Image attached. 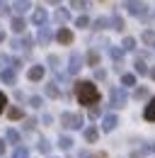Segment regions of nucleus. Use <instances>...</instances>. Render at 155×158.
Listing matches in <instances>:
<instances>
[{"label":"nucleus","mask_w":155,"mask_h":158,"mask_svg":"<svg viewBox=\"0 0 155 158\" xmlns=\"http://www.w3.org/2000/svg\"><path fill=\"white\" fill-rule=\"evenodd\" d=\"M75 95H78V102L85 105V107L99 102V90H97L95 83H90V80H80V83H75Z\"/></svg>","instance_id":"obj_1"},{"label":"nucleus","mask_w":155,"mask_h":158,"mask_svg":"<svg viewBox=\"0 0 155 158\" xmlns=\"http://www.w3.org/2000/svg\"><path fill=\"white\" fill-rule=\"evenodd\" d=\"M61 124H63L66 129H80V127H82V114L63 112V114H61Z\"/></svg>","instance_id":"obj_2"},{"label":"nucleus","mask_w":155,"mask_h":158,"mask_svg":"<svg viewBox=\"0 0 155 158\" xmlns=\"http://www.w3.org/2000/svg\"><path fill=\"white\" fill-rule=\"evenodd\" d=\"M126 10L131 12V15H145V2H141V0H126Z\"/></svg>","instance_id":"obj_3"},{"label":"nucleus","mask_w":155,"mask_h":158,"mask_svg":"<svg viewBox=\"0 0 155 158\" xmlns=\"http://www.w3.org/2000/svg\"><path fill=\"white\" fill-rule=\"evenodd\" d=\"M124 105H126V93L119 88H112V107H124Z\"/></svg>","instance_id":"obj_4"},{"label":"nucleus","mask_w":155,"mask_h":158,"mask_svg":"<svg viewBox=\"0 0 155 158\" xmlns=\"http://www.w3.org/2000/svg\"><path fill=\"white\" fill-rule=\"evenodd\" d=\"M29 7H32L29 0H15V2H12V12H15V17H22Z\"/></svg>","instance_id":"obj_5"},{"label":"nucleus","mask_w":155,"mask_h":158,"mask_svg":"<svg viewBox=\"0 0 155 158\" xmlns=\"http://www.w3.org/2000/svg\"><path fill=\"white\" fill-rule=\"evenodd\" d=\"M46 20H49V12H46L44 7H37V10H34V15H32V22H34V24H39V27H44V24H46Z\"/></svg>","instance_id":"obj_6"},{"label":"nucleus","mask_w":155,"mask_h":158,"mask_svg":"<svg viewBox=\"0 0 155 158\" xmlns=\"http://www.w3.org/2000/svg\"><path fill=\"white\" fill-rule=\"evenodd\" d=\"M56 39H58V44H70V41H73V32L66 29V27H61L56 32Z\"/></svg>","instance_id":"obj_7"},{"label":"nucleus","mask_w":155,"mask_h":158,"mask_svg":"<svg viewBox=\"0 0 155 158\" xmlns=\"http://www.w3.org/2000/svg\"><path fill=\"white\" fill-rule=\"evenodd\" d=\"M0 80H2L5 85H15L17 76H15V71H12V68H5V71H0Z\"/></svg>","instance_id":"obj_8"},{"label":"nucleus","mask_w":155,"mask_h":158,"mask_svg":"<svg viewBox=\"0 0 155 158\" xmlns=\"http://www.w3.org/2000/svg\"><path fill=\"white\" fill-rule=\"evenodd\" d=\"M44 73H46L44 66H32V68L27 71V78H29V80H41V78H44Z\"/></svg>","instance_id":"obj_9"},{"label":"nucleus","mask_w":155,"mask_h":158,"mask_svg":"<svg viewBox=\"0 0 155 158\" xmlns=\"http://www.w3.org/2000/svg\"><path fill=\"white\" fill-rule=\"evenodd\" d=\"M116 124H119L116 114H107V117L102 119V129H104V131H112V129H116Z\"/></svg>","instance_id":"obj_10"},{"label":"nucleus","mask_w":155,"mask_h":158,"mask_svg":"<svg viewBox=\"0 0 155 158\" xmlns=\"http://www.w3.org/2000/svg\"><path fill=\"white\" fill-rule=\"evenodd\" d=\"M80 68H82V59H80L78 54H73V56H70V66H68V73H70V76H75Z\"/></svg>","instance_id":"obj_11"},{"label":"nucleus","mask_w":155,"mask_h":158,"mask_svg":"<svg viewBox=\"0 0 155 158\" xmlns=\"http://www.w3.org/2000/svg\"><path fill=\"white\" fill-rule=\"evenodd\" d=\"M37 39H39V44H41V46H46V44L51 41V32H49V27H39Z\"/></svg>","instance_id":"obj_12"},{"label":"nucleus","mask_w":155,"mask_h":158,"mask_svg":"<svg viewBox=\"0 0 155 158\" xmlns=\"http://www.w3.org/2000/svg\"><path fill=\"white\" fill-rule=\"evenodd\" d=\"M143 117L148 119V122H155V98L145 105V110H143Z\"/></svg>","instance_id":"obj_13"},{"label":"nucleus","mask_w":155,"mask_h":158,"mask_svg":"<svg viewBox=\"0 0 155 158\" xmlns=\"http://www.w3.org/2000/svg\"><path fill=\"white\" fill-rule=\"evenodd\" d=\"M24 27H27V22L22 20V17H12V32H24Z\"/></svg>","instance_id":"obj_14"},{"label":"nucleus","mask_w":155,"mask_h":158,"mask_svg":"<svg viewBox=\"0 0 155 158\" xmlns=\"http://www.w3.org/2000/svg\"><path fill=\"white\" fill-rule=\"evenodd\" d=\"M54 17H56V22H68V17H70V12H68L66 7H58Z\"/></svg>","instance_id":"obj_15"},{"label":"nucleus","mask_w":155,"mask_h":158,"mask_svg":"<svg viewBox=\"0 0 155 158\" xmlns=\"http://www.w3.org/2000/svg\"><path fill=\"white\" fill-rule=\"evenodd\" d=\"M97 136H99V131H97L95 127H90V129H85V141H97Z\"/></svg>","instance_id":"obj_16"},{"label":"nucleus","mask_w":155,"mask_h":158,"mask_svg":"<svg viewBox=\"0 0 155 158\" xmlns=\"http://www.w3.org/2000/svg\"><path fill=\"white\" fill-rule=\"evenodd\" d=\"M46 95H49V98H58V95H61L56 83H49V85H46Z\"/></svg>","instance_id":"obj_17"},{"label":"nucleus","mask_w":155,"mask_h":158,"mask_svg":"<svg viewBox=\"0 0 155 158\" xmlns=\"http://www.w3.org/2000/svg\"><path fill=\"white\" fill-rule=\"evenodd\" d=\"M121 83H124L126 88H131V85H136V76L133 73H124V76H121Z\"/></svg>","instance_id":"obj_18"},{"label":"nucleus","mask_w":155,"mask_h":158,"mask_svg":"<svg viewBox=\"0 0 155 158\" xmlns=\"http://www.w3.org/2000/svg\"><path fill=\"white\" fill-rule=\"evenodd\" d=\"M143 41L150 44V46H155V32L153 29H145V32H143Z\"/></svg>","instance_id":"obj_19"},{"label":"nucleus","mask_w":155,"mask_h":158,"mask_svg":"<svg viewBox=\"0 0 155 158\" xmlns=\"http://www.w3.org/2000/svg\"><path fill=\"white\" fill-rule=\"evenodd\" d=\"M58 146H61L63 151H68V148L73 146V139H70V136H61V139H58Z\"/></svg>","instance_id":"obj_20"},{"label":"nucleus","mask_w":155,"mask_h":158,"mask_svg":"<svg viewBox=\"0 0 155 158\" xmlns=\"http://www.w3.org/2000/svg\"><path fill=\"white\" fill-rule=\"evenodd\" d=\"M5 141H10V143H17L19 141V134L15 129H7V134H5Z\"/></svg>","instance_id":"obj_21"},{"label":"nucleus","mask_w":155,"mask_h":158,"mask_svg":"<svg viewBox=\"0 0 155 158\" xmlns=\"http://www.w3.org/2000/svg\"><path fill=\"white\" fill-rule=\"evenodd\" d=\"M7 117L10 119H22V110H19V107H10V110H7Z\"/></svg>","instance_id":"obj_22"},{"label":"nucleus","mask_w":155,"mask_h":158,"mask_svg":"<svg viewBox=\"0 0 155 158\" xmlns=\"http://www.w3.org/2000/svg\"><path fill=\"white\" fill-rule=\"evenodd\" d=\"M37 148H39V151H41V153H49V151H51V143H49L46 139H41V141H39V143H37Z\"/></svg>","instance_id":"obj_23"},{"label":"nucleus","mask_w":155,"mask_h":158,"mask_svg":"<svg viewBox=\"0 0 155 158\" xmlns=\"http://www.w3.org/2000/svg\"><path fill=\"white\" fill-rule=\"evenodd\" d=\"M12 158H29V151H27L24 146H17V148H15V156H12Z\"/></svg>","instance_id":"obj_24"},{"label":"nucleus","mask_w":155,"mask_h":158,"mask_svg":"<svg viewBox=\"0 0 155 158\" xmlns=\"http://www.w3.org/2000/svg\"><path fill=\"white\" fill-rule=\"evenodd\" d=\"M87 63H90V66H97V63H99V54H97V51H90V54H87Z\"/></svg>","instance_id":"obj_25"},{"label":"nucleus","mask_w":155,"mask_h":158,"mask_svg":"<svg viewBox=\"0 0 155 158\" xmlns=\"http://www.w3.org/2000/svg\"><path fill=\"white\" fill-rule=\"evenodd\" d=\"M87 24H90V20H87L85 15H80V17H78V20H75V27H80V29H85Z\"/></svg>","instance_id":"obj_26"},{"label":"nucleus","mask_w":155,"mask_h":158,"mask_svg":"<svg viewBox=\"0 0 155 158\" xmlns=\"http://www.w3.org/2000/svg\"><path fill=\"white\" fill-rule=\"evenodd\" d=\"M109 54H112V59H116V61H121V49H116V46H109Z\"/></svg>","instance_id":"obj_27"},{"label":"nucleus","mask_w":155,"mask_h":158,"mask_svg":"<svg viewBox=\"0 0 155 158\" xmlns=\"http://www.w3.org/2000/svg\"><path fill=\"white\" fill-rule=\"evenodd\" d=\"M136 73H141V76H143V73H148V66H145L143 61H136Z\"/></svg>","instance_id":"obj_28"},{"label":"nucleus","mask_w":155,"mask_h":158,"mask_svg":"<svg viewBox=\"0 0 155 158\" xmlns=\"http://www.w3.org/2000/svg\"><path fill=\"white\" fill-rule=\"evenodd\" d=\"M107 24H109V20H107V17H99V20L95 22V29H107Z\"/></svg>","instance_id":"obj_29"},{"label":"nucleus","mask_w":155,"mask_h":158,"mask_svg":"<svg viewBox=\"0 0 155 158\" xmlns=\"http://www.w3.org/2000/svg\"><path fill=\"white\" fill-rule=\"evenodd\" d=\"M112 24H114V29H124V20H121L119 15H114V17H112Z\"/></svg>","instance_id":"obj_30"},{"label":"nucleus","mask_w":155,"mask_h":158,"mask_svg":"<svg viewBox=\"0 0 155 158\" xmlns=\"http://www.w3.org/2000/svg\"><path fill=\"white\" fill-rule=\"evenodd\" d=\"M133 46H136V39H131V37H126V39H124V49H126V51H131Z\"/></svg>","instance_id":"obj_31"},{"label":"nucleus","mask_w":155,"mask_h":158,"mask_svg":"<svg viewBox=\"0 0 155 158\" xmlns=\"http://www.w3.org/2000/svg\"><path fill=\"white\" fill-rule=\"evenodd\" d=\"M70 5L78 7V10H85V7H87V2H85V0H70Z\"/></svg>","instance_id":"obj_32"},{"label":"nucleus","mask_w":155,"mask_h":158,"mask_svg":"<svg viewBox=\"0 0 155 158\" xmlns=\"http://www.w3.org/2000/svg\"><path fill=\"white\" fill-rule=\"evenodd\" d=\"M5 107H7V95L0 93V112H5Z\"/></svg>","instance_id":"obj_33"},{"label":"nucleus","mask_w":155,"mask_h":158,"mask_svg":"<svg viewBox=\"0 0 155 158\" xmlns=\"http://www.w3.org/2000/svg\"><path fill=\"white\" fill-rule=\"evenodd\" d=\"M37 127V119H24V129L29 131V129H34Z\"/></svg>","instance_id":"obj_34"},{"label":"nucleus","mask_w":155,"mask_h":158,"mask_svg":"<svg viewBox=\"0 0 155 158\" xmlns=\"http://www.w3.org/2000/svg\"><path fill=\"white\" fill-rule=\"evenodd\" d=\"M29 105H32V107H41V98H39V95H34V98L29 100Z\"/></svg>","instance_id":"obj_35"},{"label":"nucleus","mask_w":155,"mask_h":158,"mask_svg":"<svg viewBox=\"0 0 155 158\" xmlns=\"http://www.w3.org/2000/svg\"><path fill=\"white\" fill-rule=\"evenodd\" d=\"M104 76H107V73H104L102 68H99V71H95V78H97V80H102V78H104Z\"/></svg>","instance_id":"obj_36"},{"label":"nucleus","mask_w":155,"mask_h":158,"mask_svg":"<svg viewBox=\"0 0 155 158\" xmlns=\"http://www.w3.org/2000/svg\"><path fill=\"white\" fill-rule=\"evenodd\" d=\"M5 63H12V61L7 59V56H2V54H0V66H5Z\"/></svg>","instance_id":"obj_37"},{"label":"nucleus","mask_w":155,"mask_h":158,"mask_svg":"<svg viewBox=\"0 0 155 158\" xmlns=\"http://www.w3.org/2000/svg\"><path fill=\"white\" fill-rule=\"evenodd\" d=\"M2 153H5V141L0 139V156H2Z\"/></svg>","instance_id":"obj_38"},{"label":"nucleus","mask_w":155,"mask_h":158,"mask_svg":"<svg viewBox=\"0 0 155 158\" xmlns=\"http://www.w3.org/2000/svg\"><path fill=\"white\" fill-rule=\"evenodd\" d=\"M0 10H5V0H0Z\"/></svg>","instance_id":"obj_39"},{"label":"nucleus","mask_w":155,"mask_h":158,"mask_svg":"<svg viewBox=\"0 0 155 158\" xmlns=\"http://www.w3.org/2000/svg\"><path fill=\"white\" fill-rule=\"evenodd\" d=\"M2 41H5V34H2V32H0V44H2Z\"/></svg>","instance_id":"obj_40"},{"label":"nucleus","mask_w":155,"mask_h":158,"mask_svg":"<svg viewBox=\"0 0 155 158\" xmlns=\"http://www.w3.org/2000/svg\"><path fill=\"white\" fill-rule=\"evenodd\" d=\"M150 78H153V80H155V68H153V71H150Z\"/></svg>","instance_id":"obj_41"},{"label":"nucleus","mask_w":155,"mask_h":158,"mask_svg":"<svg viewBox=\"0 0 155 158\" xmlns=\"http://www.w3.org/2000/svg\"><path fill=\"white\" fill-rule=\"evenodd\" d=\"M49 2H61V0H49Z\"/></svg>","instance_id":"obj_42"},{"label":"nucleus","mask_w":155,"mask_h":158,"mask_svg":"<svg viewBox=\"0 0 155 158\" xmlns=\"http://www.w3.org/2000/svg\"><path fill=\"white\" fill-rule=\"evenodd\" d=\"M153 151H155V146H153Z\"/></svg>","instance_id":"obj_43"}]
</instances>
